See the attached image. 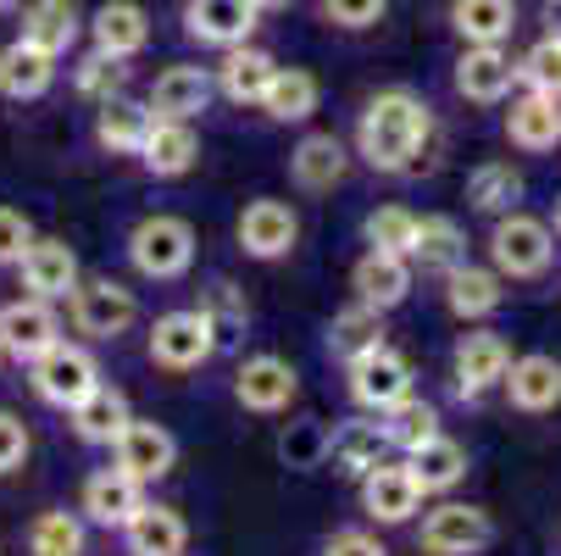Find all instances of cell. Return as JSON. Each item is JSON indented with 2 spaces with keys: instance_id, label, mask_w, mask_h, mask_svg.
Here are the masks:
<instances>
[{
  "instance_id": "cell-1",
  "label": "cell",
  "mask_w": 561,
  "mask_h": 556,
  "mask_svg": "<svg viewBox=\"0 0 561 556\" xmlns=\"http://www.w3.org/2000/svg\"><path fill=\"white\" fill-rule=\"evenodd\" d=\"M434 134V112L417 90H378L362 106L356 123V150L373 173H407L417 162V150Z\"/></svg>"
},
{
  "instance_id": "cell-2",
  "label": "cell",
  "mask_w": 561,
  "mask_h": 556,
  "mask_svg": "<svg viewBox=\"0 0 561 556\" xmlns=\"http://www.w3.org/2000/svg\"><path fill=\"white\" fill-rule=\"evenodd\" d=\"M128 262L156 279V284H168V279H184L195 268V223L190 217H173V212H156L145 223H134L128 234Z\"/></svg>"
},
{
  "instance_id": "cell-3",
  "label": "cell",
  "mask_w": 561,
  "mask_h": 556,
  "mask_svg": "<svg viewBox=\"0 0 561 556\" xmlns=\"http://www.w3.org/2000/svg\"><path fill=\"white\" fill-rule=\"evenodd\" d=\"M28 378H34V395L45 407H61V412H72L84 395L101 384V367H95V356L84 351V345H67V340H56L50 351H39L34 362H28Z\"/></svg>"
},
{
  "instance_id": "cell-4",
  "label": "cell",
  "mask_w": 561,
  "mask_h": 556,
  "mask_svg": "<svg viewBox=\"0 0 561 556\" xmlns=\"http://www.w3.org/2000/svg\"><path fill=\"white\" fill-rule=\"evenodd\" d=\"M67 311H72V329L90 340H117L139 324V300L117 279H78V290L67 295Z\"/></svg>"
},
{
  "instance_id": "cell-5",
  "label": "cell",
  "mask_w": 561,
  "mask_h": 556,
  "mask_svg": "<svg viewBox=\"0 0 561 556\" xmlns=\"http://www.w3.org/2000/svg\"><path fill=\"white\" fill-rule=\"evenodd\" d=\"M556 257V240H550V223L528 217V212H506L490 234V262L501 279H539Z\"/></svg>"
},
{
  "instance_id": "cell-6",
  "label": "cell",
  "mask_w": 561,
  "mask_h": 556,
  "mask_svg": "<svg viewBox=\"0 0 561 556\" xmlns=\"http://www.w3.org/2000/svg\"><path fill=\"white\" fill-rule=\"evenodd\" d=\"M150 362L168 367V373H195L217 356V334L201 311H162L150 324V340H145Z\"/></svg>"
},
{
  "instance_id": "cell-7",
  "label": "cell",
  "mask_w": 561,
  "mask_h": 556,
  "mask_svg": "<svg viewBox=\"0 0 561 556\" xmlns=\"http://www.w3.org/2000/svg\"><path fill=\"white\" fill-rule=\"evenodd\" d=\"M490 540H495L490 512H484V507H467V501L434 507V512L423 518V534H417L423 556H478Z\"/></svg>"
},
{
  "instance_id": "cell-8",
  "label": "cell",
  "mask_w": 561,
  "mask_h": 556,
  "mask_svg": "<svg viewBox=\"0 0 561 556\" xmlns=\"http://www.w3.org/2000/svg\"><path fill=\"white\" fill-rule=\"evenodd\" d=\"M407 395H412V362L400 356V351L373 345V351H362L351 362V401L356 407H367V412L383 418L394 401H407Z\"/></svg>"
},
{
  "instance_id": "cell-9",
  "label": "cell",
  "mask_w": 561,
  "mask_h": 556,
  "mask_svg": "<svg viewBox=\"0 0 561 556\" xmlns=\"http://www.w3.org/2000/svg\"><path fill=\"white\" fill-rule=\"evenodd\" d=\"M233 234H239V251H245V257L278 262V257H289L295 240H300V217H295L289 201H267V195H262V201H251L245 212H239Z\"/></svg>"
},
{
  "instance_id": "cell-10",
  "label": "cell",
  "mask_w": 561,
  "mask_h": 556,
  "mask_svg": "<svg viewBox=\"0 0 561 556\" xmlns=\"http://www.w3.org/2000/svg\"><path fill=\"white\" fill-rule=\"evenodd\" d=\"M295 395H300V373H295L284 356H273V351L251 356L245 367L233 373V401L245 407V412H262V418L289 412Z\"/></svg>"
},
{
  "instance_id": "cell-11",
  "label": "cell",
  "mask_w": 561,
  "mask_h": 556,
  "mask_svg": "<svg viewBox=\"0 0 561 556\" xmlns=\"http://www.w3.org/2000/svg\"><path fill=\"white\" fill-rule=\"evenodd\" d=\"M423 507V485L412 479L407 462H378L362 473V512L373 523H412V512Z\"/></svg>"
},
{
  "instance_id": "cell-12",
  "label": "cell",
  "mask_w": 561,
  "mask_h": 556,
  "mask_svg": "<svg viewBox=\"0 0 561 556\" xmlns=\"http://www.w3.org/2000/svg\"><path fill=\"white\" fill-rule=\"evenodd\" d=\"M256 18L262 12L251 7V0H184V34L195 45H211V50L251 45Z\"/></svg>"
},
{
  "instance_id": "cell-13",
  "label": "cell",
  "mask_w": 561,
  "mask_h": 556,
  "mask_svg": "<svg viewBox=\"0 0 561 556\" xmlns=\"http://www.w3.org/2000/svg\"><path fill=\"white\" fill-rule=\"evenodd\" d=\"M112 451H117V467L128 473V479H139V485L168 479L173 462H179V440L162 423H145V418H128V429L112 440Z\"/></svg>"
},
{
  "instance_id": "cell-14",
  "label": "cell",
  "mask_w": 561,
  "mask_h": 556,
  "mask_svg": "<svg viewBox=\"0 0 561 556\" xmlns=\"http://www.w3.org/2000/svg\"><path fill=\"white\" fill-rule=\"evenodd\" d=\"M56 340H61V324H56L50 300L28 295V300L0 306V351H7L12 362H34V356L50 351Z\"/></svg>"
},
{
  "instance_id": "cell-15",
  "label": "cell",
  "mask_w": 561,
  "mask_h": 556,
  "mask_svg": "<svg viewBox=\"0 0 561 556\" xmlns=\"http://www.w3.org/2000/svg\"><path fill=\"white\" fill-rule=\"evenodd\" d=\"M517 84V61L501 50V45H467L461 61H456V95L472 101V106H495L506 101Z\"/></svg>"
},
{
  "instance_id": "cell-16",
  "label": "cell",
  "mask_w": 561,
  "mask_h": 556,
  "mask_svg": "<svg viewBox=\"0 0 561 556\" xmlns=\"http://www.w3.org/2000/svg\"><path fill=\"white\" fill-rule=\"evenodd\" d=\"M211 72L206 67H190V61H179V67H162L156 72V84H150V117H173V123H195L206 106H211Z\"/></svg>"
},
{
  "instance_id": "cell-17",
  "label": "cell",
  "mask_w": 561,
  "mask_h": 556,
  "mask_svg": "<svg viewBox=\"0 0 561 556\" xmlns=\"http://www.w3.org/2000/svg\"><path fill=\"white\" fill-rule=\"evenodd\" d=\"M123 545H128V556H184L190 551V523L173 507L139 501L134 518L123 523Z\"/></svg>"
},
{
  "instance_id": "cell-18",
  "label": "cell",
  "mask_w": 561,
  "mask_h": 556,
  "mask_svg": "<svg viewBox=\"0 0 561 556\" xmlns=\"http://www.w3.org/2000/svg\"><path fill=\"white\" fill-rule=\"evenodd\" d=\"M201 162V139L190 123H173V117H156L145 145H139V168L150 179H184L190 168Z\"/></svg>"
},
{
  "instance_id": "cell-19",
  "label": "cell",
  "mask_w": 561,
  "mask_h": 556,
  "mask_svg": "<svg viewBox=\"0 0 561 556\" xmlns=\"http://www.w3.org/2000/svg\"><path fill=\"white\" fill-rule=\"evenodd\" d=\"M345 173H351V150H345L340 134H306L289 156V179L306 195H323V190L345 184Z\"/></svg>"
},
{
  "instance_id": "cell-20",
  "label": "cell",
  "mask_w": 561,
  "mask_h": 556,
  "mask_svg": "<svg viewBox=\"0 0 561 556\" xmlns=\"http://www.w3.org/2000/svg\"><path fill=\"white\" fill-rule=\"evenodd\" d=\"M506 367H512V345H506L501 334L472 329V334L456 340V389H461V395L495 389V384L506 378Z\"/></svg>"
},
{
  "instance_id": "cell-21",
  "label": "cell",
  "mask_w": 561,
  "mask_h": 556,
  "mask_svg": "<svg viewBox=\"0 0 561 556\" xmlns=\"http://www.w3.org/2000/svg\"><path fill=\"white\" fill-rule=\"evenodd\" d=\"M139 490L145 485L128 479L123 467H101V473L84 479V490H78V512H84L90 523H101V529H123L139 507Z\"/></svg>"
},
{
  "instance_id": "cell-22",
  "label": "cell",
  "mask_w": 561,
  "mask_h": 556,
  "mask_svg": "<svg viewBox=\"0 0 561 556\" xmlns=\"http://www.w3.org/2000/svg\"><path fill=\"white\" fill-rule=\"evenodd\" d=\"M90 39H95L101 56L128 61V56H139L150 45V12L139 7V0H106V7L90 18Z\"/></svg>"
},
{
  "instance_id": "cell-23",
  "label": "cell",
  "mask_w": 561,
  "mask_h": 556,
  "mask_svg": "<svg viewBox=\"0 0 561 556\" xmlns=\"http://www.w3.org/2000/svg\"><path fill=\"white\" fill-rule=\"evenodd\" d=\"M56 84V56L28 45L23 34L12 45H0V95L7 101H39Z\"/></svg>"
},
{
  "instance_id": "cell-24",
  "label": "cell",
  "mask_w": 561,
  "mask_h": 556,
  "mask_svg": "<svg viewBox=\"0 0 561 556\" xmlns=\"http://www.w3.org/2000/svg\"><path fill=\"white\" fill-rule=\"evenodd\" d=\"M351 290H356L362 306L394 311L400 300L412 295V262H407V257H389V251H367V257L356 262V273H351Z\"/></svg>"
},
{
  "instance_id": "cell-25",
  "label": "cell",
  "mask_w": 561,
  "mask_h": 556,
  "mask_svg": "<svg viewBox=\"0 0 561 556\" xmlns=\"http://www.w3.org/2000/svg\"><path fill=\"white\" fill-rule=\"evenodd\" d=\"M18 268H23L28 295H39V300H67L78 290V257L67 240H34Z\"/></svg>"
},
{
  "instance_id": "cell-26",
  "label": "cell",
  "mask_w": 561,
  "mask_h": 556,
  "mask_svg": "<svg viewBox=\"0 0 561 556\" xmlns=\"http://www.w3.org/2000/svg\"><path fill=\"white\" fill-rule=\"evenodd\" d=\"M506 395H512V407L517 412H556L561 407V362L556 356H512L506 367Z\"/></svg>"
},
{
  "instance_id": "cell-27",
  "label": "cell",
  "mask_w": 561,
  "mask_h": 556,
  "mask_svg": "<svg viewBox=\"0 0 561 556\" xmlns=\"http://www.w3.org/2000/svg\"><path fill=\"white\" fill-rule=\"evenodd\" d=\"M273 72H278V61H273L267 50L233 45V50H222V67H217L211 84H217L233 106H262V95H267V84H273Z\"/></svg>"
},
{
  "instance_id": "cell-28",
  "label": "cell",
  "mask_w": 561,
  "mask_h": 556,
  "mask_svg": "<svg viewBox=\"0 0 561 556\" xmlns=\"http://www.w3.org/2000/svg\"><path fill=\"white\" fill-rule=\"evenodd\" d=\"M506 139L517 150H556L561 145V95H545V90L517 95L506 112Z\"/></svg>"
},
{
  "instance_id": "cell-29",
  "label": "cell",
  "mask_w": 561,
  "mask_h": 556,
  "mask_svg": "<svg viewBox=\"0 0 561 556\" xmlns=\"http://www.w3.org/2000/svg\"><path fill=\"white\" fill-rule=\"evenodd\" d=\"M389 456V440H383V423H367V418H351L329 434V456L323 467H334L340 479H362L367 467H378Z\"/></svg>"
},
{
  "instance_id": "cell-30",
  "label": "cell",
  "mask_w": 561,
  "mask_h": 556,
  "mask_svg": "<svg viewBox=\"0 0 561 556\" xmlns=\"http://www.w3.org/2000/svg\"><path fill=\"white\" fill-rule=\"evenodd\" d=\"M18 18H23V39L39 45V50H50L56 61L78 45V29H84V18H78L72 0H28Z\"/></svg>"
},
{
  "instance_id": "cell-31",
  "label": "cell",
  "mask_w": 561,
  "mask_h": 556,
  "mask_svg": "<svg viewBox=\"0 0 561 556\" xmlns=\"http://www.w3.org/2000/svg\"><path fill=\"white\" fill-rule=\"evenodd\" d=\"M501 300H506V290H501L495 268H467L461 262V268L445 273V306L461 317V324H484Z\"/></svg>"
},
{
  "instance_id": "cell-32",
  "label": "cell",
  "mask_w": 561,
  "mask_h": 556,
  "mask_svg": "<svg viewBox=\"0 0 561 556\" xmlns=\"http://www.w3.org/2000/svg\"><path fill=\"white\" fill-rule=\"evenodd\" d=\"M128 395L123 389H112V384H95L84 401L72 407V429H78V440L84 445H112L123 429H128Z\"/></svg>"
},
{
  "instance_id": "cell-33",
  "label": "cell",
  "mask_w": 561,
  "mask_h": 556,
  "mask_svg": "<svg viewBox=\"0 0 561 556\" xmlns=\"http://www.w3.org/2000/svg\"><path fill=\"white\" fill-rule=\"evenodd\" d=\"M150 123H156L150 106H139V101H128V95H112V101H101V112H95V145L112 150V156H139Z\"/></svg>"
},
{
  "instance_id": "cell-34",
  "label": "cell",
  "mask_w": 561,
  "mask_h": 556,
  "mask_svg": "<svg viewBox=\"0 0 561 556\" xmlns=\"http://www.w3.org/2000/svg\"><path fill=\"white\" fill-rule=\"evenodd\" d=\"M407 467H412V479L423 485V496H439V490H456L467 479V451L450 434H434L417 451H407Z\"/></svg>"
},
{
  "instance_id": "cell-35",
  "label": "cell",
  "mask_w": 561,
  "mask_h": 556,
  "mask_svg": "<svg viewBox=\"0 0 561 556\" xmlns=\"http://www.w3.org/2000/svg\"><path fill=\"white\" fill-rule=\"evenodd\" d=\"M317 101H323V84H317V72L306 67H278L273 72V84L262 95V112L273 123H306L317 112Z\"/></svg>"
},
{
  "instance_id": "cell-36",
  "label": "cell",
  "mask_w": 561,
  "mask_h": 556,
  "mask_svg": "<svg viewBox=\"0 0 561 556\" xmlns=\"http://www.w3.org/2000/svg\"><path fill=\"white\" fill-rule=\"evenodd\" d=\"M450 29L467 45H501L517 29V0H456V7H450Z\"/></svg>"
},
{
  "instance_id": "cell-37",
  "label": "cell",
  "mask_w": 561,
  "mask_h": 556,
  "mask_svg": "<svg viewBox=\"0 0 561 556\" xmlns=\"http://www.w3.org/2000/svg\"><path fill=\"white\" fill-rule=\"evenodd\" d=\"M517 201H523V173H517L512 162L472 168V179H467V206H472V212L506 217V212H517Z\"/></svg>"
},
{
  "instance_id": "cell-38",
  "label": "cell",
  "mask_w": 561,
  "mask_h": 556,
  "mask_svg": "<svg viewBox=\"0 0 561 556\" xmlns=\"http://www.w3.org/2000/svg\"><path fill=\"white\" fill-rule=\"evenodd\" d=\"M412 262L423 273H450L467 262V240L450 217H417V240H412Z\"/></svg>"
},
{
  "instance_id": "cell-39",
  "label": "cell",
  "mask_w": 561,
  "mask_h": 556,
  "mask_svg": "<svg viewBox=\"0 0 561 556\" xmlns=\"http://www.w3.org/2000/svg\"><path fill=\"white\" fill-rule=\"evenodd\" d=\"M439 434V407L434 401H417V395H407V401H394L383 412V440L389 451H417L423 440Z\"/></svg>"
},
{
  "instance_id": "cell-40",
  "label": "cell",
  "mask_w": 561,
  "mask_h": 556,
  "mask_svg": "<svg viewBox=\"0 0 561 556\" xmlns=\"http://www.w3.org/2000/svg\"><path fill=\"white\" fill-rule=\"evenodd\" d=\"M373 345H383V311H373V306H345L334 324H329V351L334 356H345V362H356L362 351H373Z\"/></svg>"
},
{
  "instance_id": "cell-41",
  "label": "cell",
  "mask_w": 561,
  "mask_h": 556,
  "mask_svg": "<svg viewBox=\"0 0 561 556\" xmlns=\"http://www.w3.org/2000/svg\"><path fill=\"white\" fill-rule=\"evenodd\" d=\"M206 324H211V334H217V345L222 340H233L239 329L251 324V300L239 295V284H228V279H211L206 290H201V306H195Z\"/></svg>"
},
{
  "instance_id": "cell-42",
  "label": "cell",
  "mask_w": 561,
  "mask_h": 556,
  "mask_svg": "<svg viewBox=\"0 0 561 556\" xmlns=\"http://www.w3.org/2000/svg\"><path fill=\"white\" fill-rule=\"evenodd\" d=\"M28 556H84V523L72 512H39L28 529Z\"/></svg>"
},
{
  "instance_id": "cell-43",
  "label": "cell",
  "mask_w": 561,
  "mask_h": 556,
  "mask_svg": "<svg viewBox=\"0 0 561 556\" xmlns=\"http://www.w3.org/2000/svg\"><path fill=\"white\" fill-rule=\"evenodd\" d=\"M362 228H367V246H373V251H389V257H407V262H412L417 217H412L407 206H378Z\"/></svg>"
},
{
  "instance_id": "cell-44",
  "label": "cell",
  "mask_w": 561,
  "mask_h": 556,
  "mask_svg": "<svg viewBox=\"0 0 561 556\" xmlns=\"http://www.w3.org/2000/svg\"><path fill=\"white\" fill-rule=\"evenodd\" d=\"M72 84H78V95L84 101H112V95H123V61L117 56H101V50H90L84 61L72 67Z\"/></svg>"
},
{
  "instance_id": "cell-45",
  "label": "cell",
  "mask_w": 561,
  "mask_h": 556,
  "mask_svg": "<svg viewBox=\"0 0 561 556\" xmlns=\"http://www.w3.org/2000/svg\"><path fill=\"white\" fill-rule=\"evenodd\" d=\"M278 456H284V467H323V456H329V429L317 423V418L289 423L284 440H278Z\"/></svg>"
},
{
  "instance_id": "cell-46",
  "label": "cell",
  "mask_w": 561,
  "mask_h": 556,
  "mask_svg": "<svg viewBox=\"0 0 561 556\" xmlns=\"http://www.w3.org/2000/svg\"><path fill=\"white\" fill-rule=\"evenodd\" d=\"M517 78L528 90H545V95H561V39L556 34H545L523 61H517Z\"/></svg>"
},
{
  "instance_id": "cell-47",
  "label": "cell",
  "mask_w": 561,
  "mask_h": 556,
  "mask_svg": "<svg viewBox=\"0 0 561 556\" xmlns=\"http://www.w3.org/2000/svg\"><path fill=\"white\" fill-rule=\"evenodd\" d=\"M317 7H323V23H334V29H351V34H362V29L383 23L389 0H317Z\"/></svg>"
},
{
  "instance_id": "cell-48",
  "label": "cell",
  "mask_w": 561,
  "mask_h": 556,
  "mask_svg": "<svg viewBox=\"0 0 561 556\" xmlns=\"http://www.w3.org/2000/svg\"><path fill=\"white\" fill-rule=\"evenodd\" d=\"M28 246H34V223L18 206H0V268H18Z\"/></svg>"
},
{
  "instance_id": "cell-49",
  "label": "cell",
  "mask_w": 561,
  "mask_h": 556,
  "mask_svg": "<svg viewBox=\"0 0 561 556\" xmlns=\"http://www.w3.org/2000/svg\"><path fill=\"white\" fill-rule=\"evenodd\" d=\"M28 462V423L18 412H0V479Z\"/></svg>"
},
{
  "instance_id": "cell-50",
  "label": "cell",
  "mask_w": 561,
  "mask_h": 556,
  "mask_svg": "<svg viewBox=\"0 0 561 556\" xmlns=\"http://www.w3.org/2000/svg\"><path fill=\"white\" fill-rule=\"evenodd\" d=\"M323 556H389V551H383V540L367 534V529H340V534H329Z\"/></svg>"
},
{
  "instance_id": "cell-51",
  "label": "cell",
  "mask_w": 561,
  "mask_h": 556,
  "mask_svg": "<svg viewBox=\"0 0 561 556\" xmlns=\"http://www.w3.org/2000/svg\"><path fill=\"white\" fill-rule=\"evenodd\" d=\"M545 29L561 39V0H545Z\"/></svg>"
},
{
  "instance_id": "cell-52",
  "label": "cell",
  "mask_w": 561,
  "mask_h": 556,
  "mask_svg": "<svg viewBox=\"0 0 561 556\" xmlns=\"http://www.w3.org/2000/svg\"><path fill=\"white\" fill-rule=\"evenodd\" d=\"M251 7H256V12H289L295 0H251Z\"/></svg>"
},
{
  "instance_id": "cell-53",
  "label": "cell",
  "mask_w": 561,
  "mask_h": 556,
  "mask_svg": "<svg viewBox=\"0 0 561 556\" xmlns=\"http://www.w3.org/2000/svg\"><path fill=\"white\" fill-rule=\"evenodd\" d=\"M23 7H28V0H0V18H18Z\"/></svg>"
},
{
  "instance_id": "cell-54",
  "label": "cell",
  "mask_w": 561,
  "mask_h": 556,
  "mask_svg": "<svg viewBox=\"0 0 561 556\" xmlns=\"http://www.w3.org/2000/svg\"><path fill=\"white\" fill-rule=\"evenodd\" d=\"M556 234H561V195H556Z\"/></svg>"
}]
</instances>
